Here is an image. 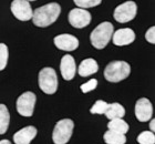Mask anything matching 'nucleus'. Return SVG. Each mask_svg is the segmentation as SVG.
<instances>
[{"mask_svg":"<svg viewBox=\"0 0 155 144\" xmlns=\"http://www.w3.org/2000/svg\"><path fill=\"white\" fill-rule=\"evenodd\" d=\"M61 12V7L58 2H51L37 8L33 11V25L40 28H45L55 22Z\"/></svg>","mask_w":155,"mask_h":144,"instance_id":"obj_1","label":"nucleus"},{"mask_svg":"<svg viewBox=\"0 0 155 144\" xmlns=\"http://www.w3.org/2000/svg\"><path fill=\"white\" fill-rule=\"evenodd\" d=\"M131 73V67L125 61H113L104 69V78L109 82L117 83L126 79Z\"/></svg>","mask_w":155,"mask_h":144,"instance_id":"obj_2","label":"nucleus"},{"mask_svg":"<svg viewBox=\"0 0 155 144\" xmlns=\"http://www.w3.org/2000/svg\"><path fill=\"white\" fill-rule=\"evenodd\" d=\"M113 29V25L111 22H107V21L100 23L97 28L94 29L90 35L91 43L94 48L99 49V50L105 48L109 41L111 40V38H112Z\"/></svg>","mask_w":155,"mask_h":144,"instance_id":"obj_3","label":"nucleus"},{"mask_svg":"<svg viewBox=\"0 0 155 144\" xmlns=\"http://www.w3.org/2000/svg\"><path fill=\"white\" fill-rule=\"evenodd\" d=\"M74 123L70 119H63L55 124L52 132V140L54 144H67L71 139Z\"/></svg>","mask_w":155,"mask_h":144,"instance_id":"obj_4","label":"nucleus"},{"mask_svg":"<svg viewBox=\"0 0 155 144\" xmlns=\"http://www.w3.org/2000/svg\"><path fill=\"white\" fill-rule=\"evenodd\" d=\"M39 88L47 94H53L58 89V77L52 68H43L39 72Z\"/></svg>","mask_w":155,"mask_h":144,"instance_id":"obj_5","label":"nucleus"},{"mask_svg":"<svg viewBox=\"0 0 155 144\" xmlns=\"http://www.w3.org/2000/svg\"><path fill=\"white\" fill-rule=\"evenodd\" d=\"M136 3L134 1H125L114 9V19L120 23H125L133 20L136 16Z\"/></svg>","mask_w":155,"mask_h":144,"instance_id":"obj_6","label":"nucleus"},{"mask_svg":"<svg viewBox=\"0 0 155 144\" xmlns=\"http://www.w3.org/2000/svg\"><path fill=\"white\" fill-rule=\"evenodd\" d=\"M36 104V94L33 92H25L17 100V111L20 115L30 118L33 114Z\"/></svg>","mask_w":155,"mask_h":144,"instance_id":"obj_7","label":"nucleus"},{"mask_svg":"<svg viewBox=\"0 0 155 144\" xmlns=\"http://www.w3.org/2000/svg\"><path fill=\"white\" fill-rule=\"evenodd\" d=\"M11 12L20 21H28L32 19L33 10L27 0H13L10 6Z\"/></svg>","mask_w":155,"mask_h":144,"instance_id":"obj_8","label":"nucleus"},{"mask_svg":"<svg viewBox=\"0 0 155 144\" xmlns=\"http://www.w3.org/2000/svg\"><path fill=\"white\" fill-rule=\"evenodd\" d=\"M91 13L87 11V9H81V8H75L72 9L69 12L68 20L72 27L78 29L84 28L90 25L91 22Z\"/></svg>","mask_w":155,"mask_h":144,"instance_id":"obj_9","label":"nucleus"},{"mask_svg":"<svg viewBox=\"0 0 155 144\" xmlns=\"http://www.w3.org/2000/svg\"><path fill=\"white\" fill-rule=\"evenodd\" d=\"M152 103L146 98H141L135 103V116L140 122H147L152 119Z\"/></svg>","mask_w":155,"mask_h":144,"instance_id":"obj_10","label":"nucleus"},{"mask_svg":"<svg viewBox=\"0 0 155 144\" xmlns=\"http://www.w3.org/2000/svg\"><path fill=\"white\" fill-rule=\"evenodd\" d=\"M55 47L63 51H73L79 47V40L72 35H59L53 40Z\"/></svg>","mask_w":155,"mask_h":144,"instance_id":"obj_11","label":"nucleus"},{"mask_svg":"<svg viewBox=\"0 0 155 144\" xmlns=\"http://www.w3.org/2000/svg\"><path fill=\"white\" fill-rule=\"evenodd\" d=\"M60 71L64 80L70 81L74 78L77 73V65H75V61L72 55H65L62 57L61 62H60Z\"/></svg>","mask_w":155,"mask_h":144,"instance_id":"obj_12","label":"nucleus"},{"mask_svg":"<svg viewBox=\"0 0 155 144\" xmlns=\"http://www.w3.org/2000/svg\"><path fill=\"white\" fill-rule=\"evenodd\" d=\"M113 43L117 47L131 45L135 40V32L131 28H123L119 29L114 32L113 35Z\"/></svg>","mask_w":155,"mask_h":144,"instance_id":"obj_13","label":"nucleus"},{"mask_svg":"<svg viewBox=\"0 0 155 144\" xmlns=\"http://www.w3.org/2000/svg\"><path fill=\"white\" fill-rule=\"evenodd\" d=\"M37 135V129L35 126H26L13 134V141L16 144H30Z\"/></svg>","mask_w":155,"mask_h":144,"instance_id":"obj_14","label":"nucleus"},{"mask_svg":"<svg viewBox=\"0 0 155 144\" xmlns=\"http://www.w3.org/2000/svg\"><path fill=\"white\" fill-rule=\"evenodd\" d=\"M97 70H99V65H97V61L92 58H87L80 63L79 69H78V73L80 74L81 77H87V75L97 73Z\"/></svg>","mask_w":155,"mask_h":144,"instance_id":"obj_15","label":"nucleus"},{"mask_svg":"<svg viewBox=\"0 0 155 144\" xmlns=\"http://www.w3.org/2000/svg\"><path fill=\"white\" fill-rule=\"evenodd\" d=\"M104 114L109 120L122 119L125 115V109L120 103H107V108Z\"/></svg>","mask_w":155,"mask_h":144,"instance_id":"obj_16","label":"nucleus"},{"mask_svg":"<svg viewBox=\"0 0 155 144\" xmlns=\"http://www.w3.org/2000/svg\"><path fill=\"white\" fill-rule=\"evenodd\" d=\"M104 142L107 144H125L126 136L125 134H121L114 131H107L103 135Z\"/></svg>","mask_w":155,"mask_h":144,"instance_id":"obj_17","label":"nucleus"},{"mask_svg":"<svg viewBox=\"0 0 155 144\" xmlns=\"http://www.w3.org/2000/svg\"><path fill=\"white\" fill-rule=\"evenodd\" d=\"M107 128L111 131L117 132L121 134H126L129 131V124L126 123L123 119H114V120H110Z\"/></svg>","mask_w":155,"mask_h":144,"instance_id":"obj_18","label":"nucleus"},{"mask_svg":"<svg viewBox=\"0 0 155 144\" xmlns=\"http://www.w3.org/2000/svg\"><path fill=\"white\" fill-rule=\"evenodd\" d=\"M10 122V114L5 104H0V134H5L8 130Z\"/></svg>","mask_w":155,"mask_h":144,"instance_id":"obj_19","label":"nucleus"},{"mask_svg":"<svg viewBox=\"0 0 155 144\" xmlns=\"http://www.w3.org/2000/svg\"><path fill=\"white\" fill-rule=\"evenodd\" d=\"M137 142L140 144H155L154 133L150 131H143L137 136Z\"/></svg>","mask_w":155,"mask_h":144,"instance_id":"obj_20","label":"nucleus"},{"mask_svg":"<svg viewBox=\"0 0 155 144\" xmlns=\"http://www.w3.org/2000/svg\"><path fill=\"white\" fill-rule=\"evenodd\" d=\"M73 2L81 9H87V8L99 6L102 2V0H73Z\"/></svg>","mask_w":155,"mask_h":144,"instance_id":"obj_21","label":"nucleus"},{"mask_svg":"<svg viewBox=\"0 0 155 144\" xmlns=\"http://www.w3.org/2000/svg\"><path fill=\"white\" fill-rule=\"evenodd\" d=\"M107 108V103L104 102L103 100H99V101H97L92 105V108L90 109V112L92 114H104Z\"/></svg>","mask_w":155,"mask_h":144,"instance_id":"obj_22","label":"nucleus"},{"mask_svg":"<svg viewBox=\"0 0 155 144\" xmlns=\"http://www.w3.org/2000/svg\"><path fill=\"white\" fill-rule=\"evenodd\" d=\"M8 62V47L5 43H0V71L7 67Z\"/></svg>","mask_w":155,"mask_h":144,"instance_id":"obj_23","label":"nucleus"},{"mask_svg":"<svg viewBox=\"0 0 155 144\" xmlns=\"http://www.w3.org/2000/svg\"><path fill=\"white\" fill-rule=\"evenodd\" d=\"M97 85V81L95 80V79H91L90 81H87V83L82 84L80 88H81V91H82V92L87 93V92H90V91L95 89Z\"/></svg>","mask_w":155,"mask_h":144,"instance_id":"obj_24","label":"nucleus"},{"mask_svg":"<svg viewBox=\"0 0 155 144\" xmlns=\"http://www.w3.org/2000/svg\"><path fill=\"white\" fill-rule=\"evenodd\" d=\"M145 39L146 41L150 42V43H152L154 45L155 43V27H152V28H150L145 33Z\"/></svg>","mask_w":155,"mask_h":144,"instance_id":"obj_25","label":"nucleus"},{"mask_svg":"<svg viewBox=\"0 0 155 144\" xmlns=\"http://www.w3.org/2000/svg\"><path fill=\"white\" fill-rule=\"evenodd\" d=\"M150 129H151V131L154 133V131H155V120H154V119H152V120H151V123H150Z\"/></svg>","mask_w":155,"mask_h":144,"instance_id":"obj_26","label":"nucleus"},{"mask_svg":"<svg viewBox=\"0 0 155 144\" xmlns=\"http://www.w3.org/2000/svg\"><path fill=\"white\" fill-rule=\"evenodd\" d=\"M0 144H11V143H10L8 140H1V141H0Z\"/></svg>","mask_w":155,"mask_h":144,"instance_id":"obj_27","label":"nucleus"},{"mask_svg":"<svg viewBox=\"0 0 155 144\" xmlns=\"http://www.w3.org/2000/svg\"><path fill=\"white\" fill-rule=\"evenodd\" d=\"M27 1H36V0H27Z\"/></svg>","mask_w":155,"mask_h":144,"instance_id":"obj_28","label":"nucleus"}]
</instances>
